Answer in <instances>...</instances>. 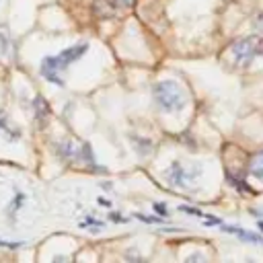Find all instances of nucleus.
I'll list each match as a JSON object with an SVG mask.
<instances>
[{"label":"nucleus","instance_id":"nucleus-1","mask_svg":"<svg viewBox=\"0 0 263 263\" xmlns=\"http://www.w3.org/2000/svg\"><path fill=\"white\" fill-rule=\"evenodd\" d=\"M156 105L166 113H179L187 105V92L175 80H160L152 88Z\"/></svg>","mask_w":263,"mask_h":263},{"label":"nucleus","instance_id":"nucleus-2","mask_svg":"<svg viewBox=\"0 0 263 263\" xmlns=\"http://www.w3.org/2000/svg\"><path fill=\"white\" fill-rule=\"evenodd\" d=\"M55 152L64 162H82V164H95L90 146L86 142H76L72 138L55 142Z\"/></svg>","mask_w":263,"mask_h":263},{"label":"nucleus","instance_id":"nucleus-3","mask_svg":"<svg viewBox=\"0 0 263 263\" xmlns=\"http://www.w3.org/2000/svg\"><path fill=\"white\" fill-rule=\"evenodd\" d=\"M199 175H201V166H199V164L187 168V166H183V164L177 162V160L164 171L166 183H168L171 187H177V189H187Z\"/></svg>","mask_w":263,"mask_h":263},{"label":"nucleus","instance_id":"nucleus-4","mask_svg":"<svg viewBox=\"0 0 263 263\" xmlns=\"http://www.w3.org/2000/svg\"><path fill=\"white\" fill-rule=\"evenodd\" d=\"M257 47H259V39L255 35H247V37H240L236 39L232 45H230V53H232V60L234 64L238 66H245L249 64L257 53Z\"/></svg>","mask_w":263,"mask_h":263},{"label":"nucleus","instance_id":"nucleus-5","mask_svg":"<svg viewBox=\"0 0 263 263\" xmlns=\"http://www.w3.org/2000/svg\"><path fill=\"white\" fill-rule=\"evenodd\" d=\"M39 70H41V76H43L45 80H49V82H53V84H58V86H64V78H62L64 68L60 66V62H58L55 55L43 58Z\"/></svg>","mask_w":263,"mask_h":263},{"label":"nucleus","instance_id":"nucleus-6","mask_svg":"<svg viewBox=\"0 0 263 263\" xmlns=\"http://www.w3.org/2000/svg\"><path fill=\"white\" fill-rule=\"evenodd\" d=\"M86 51H88V43L84 41V43H76V45H72V47L64 49V51H62V53H58L55 58H58L60 66L64 68V72H66V68H68L72 62H76L78 58H82Z\"/></svg>","mask_w":263,"mask_h":263},{"label":"nucleus","instance_id":"nucleus-7","mask_svg":"<svg viewBox=\"0 0 263 263\" xmlns=\"http://www.w3.org/2000/svg\"><path fill=\"white\" fill-rule=\"evenodd\" d=\"M0 134H2L6 140H10V142L21 140V127L14 125V123L10 121V117H8L4 111H0Z\"/></svg>","mask_w":263,"mask_h":263},{"label":"nucleus","instance_id":"nucleus-8","mask_svg":"<svg viewBox=\"0 0 263 263\" xmlns=\"http://www.w3.org/2000/svg\"><path fill=\"white\" fill-rule=\"evenodd\" d=\"M33 113H35V119H37V123L43 127L45 123H47V119H49V105L45 103V99L43 97H35L33 99Z\"/></svg>","mask_w":263,"mask_h":263},{"label":"nucleus","instance_id":"nucleus-9","mask_svg":"<svg viewBox=\"0 0 263 263\" xmlns=\"http://www.w3.org/2000/svg\"><path fill=\"white\" fill-rule=\"evenodd\" d=\"M222 230H224V232H230V234H236L240 240H247V242H257V245L263 242V236H261V234L249 232V230H245V228H240V226H224V224H222Z\"/></svg>","mask_w":263,"mask_h":263},{"label":"nucleus","instance_id":"nucleus-10","mask_svg":"<svg viewBox=\"0 0 263 263\" xmlns=\"http://www.w3.org/2000/svg\"><path fill=\"white\" fill-rule=\"evenodd\" d=\"M249 175L255 179H263V150L255 152L249 160Z\"/></svg>","mask_w":263,"mask_h":263},{"label":"nucleus","instance_id":"nucleus-11","mask_svg":"<svg viewBox=\"0 0 263 263\" xmlns=\"http://www.w3.org/2000/svg\"><path fill=\"white\" fill-rule=\"evenodd\" d=\"M111 12H115V10H123V8H129L132 4H134V0H101Z\"/></svg>","mask_w":263,"mask_h":263},{"label":"nucleus","instance_id":"nucleus-12","mask_svg":"<svg viewBox=\"0 0 263 263\" xmlns=\"http://www.w3.org/2000/svg\"><path fill=\"white\" fill-rule=\"evenodd\" d=\"M23 201H25V195H23V193H16V195H14V199H12V201H10V205H8V214L12 216V214H14V210H18Z\"/></svg>","mask_w":263,"mask_h":263},{"label":"nucleus","instance_id":"nucleus-13","mask_svg":"<svg viewBox=\"0 0 263 263\" xmlns=\"http://www.w3.org/2000/svg\"><path fill=\"white\" fill-rule=\"evenodd\" d=\"M179 210H181V212H187L189 216H199V218H205V214H203L201 210H197V208H189V205H179Z\"/></svg>","mask_w":263,"mask_h":263},{"label":"nucleus","instance_id":"nucleus-14","mask_svg":"<svg viewBox=\"0 0 263 263\" xmlns=\"http://www.w3.org/2000/svg\"><path fill=\"white\" fill-rule=\"evenodd\" d=\"M8 53V37L4 33H0V55Z\"/></svg>","mask_w":263,"mask_h":263},{"label":"nucleus","instance_id":"nucleus-15","mask_svg":"<svg viewBox=\"0 0 263 263\" xmlns=\"http://www.w3.org/2000/svg\"><path fill=\"white\" fill-rule=\"evenodd\" d=\"M228 181H230V183H232L236 189H240V191H249V187H247V185H245L240 179H234L232 175H228Z\"/></svg>","mask_w":263,"mask_h":263},{"label":"nucleus","instance_id":"nucleus-16","mask_svg":"<svg viewBox=\"0 0 263 263\" xmlns=\"http://www.w3.org/2000/svg\"><path fill=\"white\" fill-rule=\"evenodd\" d=\"M253 25H255V29H257L259 33H263V14H259V16H255V21H253Z\"/></svg>","mask_w":263,"mask_h":263},{"label":"nucleus","instance_id":"nucleus-17","mask_svg":"<svg viewBox=\"0 0 263 263\" xmlns=\"http://www.w3.org/2000/svg\"><path fill=\"white\" fill-rule=\"evenodd\" d=\"M154 210H156L160 216H168V210H166V205H162V203H154Z\"/></svg>","mask_w":263,"mask_h":263},{"label":"nucleus","instance_id":"nucleus-18","mask_svg":"<svg viewBox=\"0 0 263 263\" xmlns=\"http://www.w3.org/2000/svg\"><path fill=\"white\" fill-rule=\"evenodd\" d=\"M0 245H6L8 249H16V247H21V242H8V240H4V238H0Z\"/></svg>","mask_w":263,"mask_h":263},{"label":"nucleus","instance_id":"nucleus-19","mask_svg":"<svg viewBox=\"0 0 263 263\" xmlns=\"http://www.w3.org/2000/svg\"><path fill=\"white\" fill-rule=\"evenodd\" d=\"M109 218H111V220H115V222H125V218H121V216H117V212H113V214H109Z\"/></svg>","mask_w":263,"mask_h":263},{"label":"nucleus","instance_id":"nucleus-20","mask_svg":"<svg viewBox=\"0 0 263 263\" xmlns=\"http://www.w3.org/2000/svg\"><path fill=\"white\" fill-rule=\"evenodd\" d=\"M257 53L263 55V39H259V47H257Z\"/></svg>","mask_w":263,"mask_h":263},{"label":"nucleus","instance_id":"nucleus-21","mask_svg":"<svg viewBox=\"0 0 263 263\" xmlns=\"http://www.w3.org/2000/svg\"><path fill=\"white\" fill-rule=\"evenodd\" d=\"M259 228H261V232H263V222H259Z\"/></svg>","mask_w":263,"mask_h":263}]
</instances>
